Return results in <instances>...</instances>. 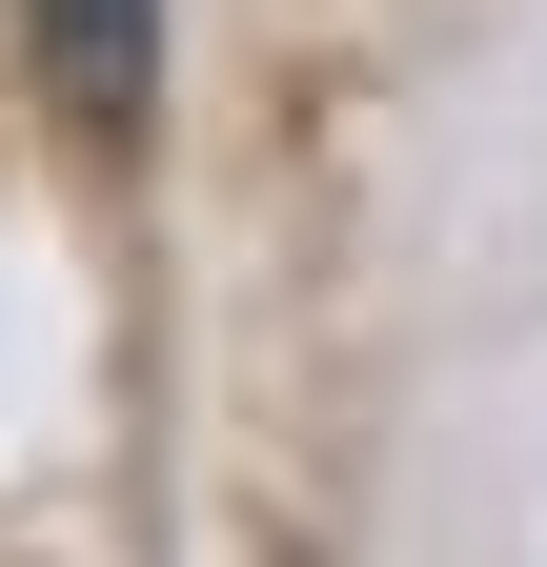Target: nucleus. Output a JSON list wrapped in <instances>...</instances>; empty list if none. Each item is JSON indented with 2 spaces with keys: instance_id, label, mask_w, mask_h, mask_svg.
Here are the masks:
<instances>
[{
  "instance_id": "nucleus-1",
  "label": "nucleus",
  "mask_w": 547,
  "mask_h": 567,
  "mask_svg": "<svg viewBox=\"0 0 547 567\" xmlns=\"http://www.w3.org/2000/svg\"><path fill=\"white\" fill-rule=\"evenodd\" d=\"M41 82L82 102V142H143L163 122V0H21Z\"/></svg>"
}]
</instances>
